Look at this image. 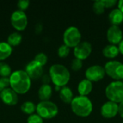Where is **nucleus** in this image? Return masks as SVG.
<instances>
[{"label":"nucleus","mask_w":123,"mask_h":123,"mask_svg":"<svg viewBox=\"0 0 123 123\" xmlns=\"http://www.w3.org/2000/svg\"><path fill=\"white\" fill-rule=\"evenodd\" d=\"M69 53H70V48H68L64 44L61 45L58 49V55L61 58H66L69 55Z\"/></svg>","instance_id":"25"},{"label":"nucleus","mask_w":123,"mask_h":123,"mask_svg":"<svg viewBox=\"0 0 123 123\" xmlns=\"http://www.w3.org/2000/svg\"></svg>","instance_id":"37"},{"label":"nucleus","mask_w":123,"mask_h":123,"mask_svg":"<svg viewBox=\"0 0 123 123\" xmlns=\"http://www.w3.org/2000/svg\"><path fill=\"white\" fill-rule=\"evenodd\" d=\"M29 5H30V1L28 0H20L17 2V7L19 8V10L22 12L27 9Z\"/></svg>","instance_id":"30"},{"label":"nucleus","mask_w":123,"mask_h":123,"mask_svg":"<svg viewBox=\"0 0 123 123\" xmlns=\"http://www.w3.org/2000/svg\"><path fill=\"white\" fill-rule=\"evenodd\" d=\"M20 109L22 110V112H23L25 114L27 115H32L34 114L35 111H36V106L35 105V104L32 102H24L21 107Z\"/></svg>","instance_id":"22"},{"label":"nucleus","mask_w":123,"mask_h":123,"mask_svg":"<svg viewBox=\"0 0 123 123\" xmlns=\"http://www.w3.org/2000/svg\"><path fill=\"white\" fill-rule=\"evenodd\" d=\"M12 74V68L9 65L4 62H0V76L9 78Z\"/></svg>","instance_id":"23"},{"label":"nucleus","mask_w":123,"mask_h":123,"mask_svg":"<svg viewBox=\"0 0 123 123\" xmlns=\"http://www.w3.org/2000/svg\"><path fill=\"white\" fill-rule=\"evenodd\" d=\"M0 99L7 105L13 106L18 102L17 94L11 88H7L0 92Z\"/></svg>","instance_id":"14"},{"label":"nucleus","mask_w":123,"mask_h":123,"mask_svg":"<svg viewBox=\"0 0 123 123\" xmlns=\"http://www.w3.org/2000/svg\"><path fill=\"white\" fill-rule=\"evenodd\" d=\"M49 76L56 86L63 87L67 85L71 79L68 69L61 64H54L50 67Z\"/></svg>","instance_id":"3"},{"label":"nucleus","mask_w":123,"mask_h":123,"mask_svg":"<svg viewBox=\"0 0 123 123\" xmlns=\"http://www.w3.org/2000/svg\"><path fill=\"white\" fill-rule=\"evenodd\" d=\"M102 1L106 9L114 7L115 5L117 4V2H118L117 0H102Z\"/></svg>","instance_id":"31"},{"label":"nucleus","mask_w":123,"mask_h":123,"mask_svg":"<svg viewBox=\"0 0 123 123\" xmlns=\"http://www.w3.org/2000/svg\"><path fill=\"white\" fill-rule=\"evenodd\" d=\"M10 86V82H9V78L6 77H1L0 78V92H1L3 90L9 88Z\"/></svg>","instance_id":"29"},{"label":"nucleus","mask_w":123,"mask_h":123,"mask_svg":"<svg viewBox=\"0 0 123 123\" xmlns=\"http://www.w3.org/2000/svg\"><path fill=\"white\" fill-rule=\"evenodd\" d=\"M11 89L17 94L27 93L31 86V79L27 73L22 70L15 71L9 76Z\"/></svg>","instance_id":"1"},{"label":"nucleus","mask_w":123,"mask_h":123,"mask_svg":"<svg viewBox=\"0 0 123 123\" xmlns=\"http://www.w3.org/2000/svg\"><path fill=\"white\" fill-rule=\"evenodd\" d=\"M108 19L112 25L119 26L123 22V13L118 9H113L108 15Z\"/></svg>","instance_id":"16"},{"label":"nucleus","mask_w":123,"mask_h":123,"mask_svg":"<svg viewBox=\"0 0 123 123\" xmlns=\"http://www.w3.org/2000/svg\"><path fill=\"white\" fill-rule=\"evenodd\" d=\"M118 114L122 118H123V102L118 104Z\"/></svg>","instance_id":"34"},{"label":"nucleus","mask_w":123,"mask_h":123,"mask_svg":"<svg viewBox=\"0 0 123 123\" xmlns=\"http://www.w3.org/2000/svg\"><path fill=\"white\" fill-rule=\"evenodd\" d=\"M72 112L81 117H89L93 111V104L88 97L77 96L71 102Z\"/></svg>","instance_id":"2"},{"label":"nucleus","mask_w":123,"mask_h":123,"mask_svg":"<svg viewBox=\"0 0 123 123\" xmlns=\"http://www.w3.org/2000/svg\"><path fill=\"white\" fill-rule=\"evenodd\" d=\"M64 45L68 48H75L81 42V34L78 27L75 26L68 27L63 33Z\"/></svg>","instance_id":"7"},{"label":"nucleus","mask_w":123,"mask_h":123,"mask_svg":"<svg viewBox=\"0 0 123 123\" xmlns=\"http://www.w3.org/2000/svg\"><path fill=\"white\" fill-rule=\"evenodd\" d=\"M107 39L110 44L118 45L123 40V32L120 27L111 25L107 31Z\"/></svg>","instance_id":"11"},{"label":"nucleus","mask_w":123,"mask_h":123,"mask_svg":"<svg viewBox=\"0 0 123 123\" xmlns=\"http://www.w3.org/2000/svg\"><path fill=\"white\" fill-rule=\"evenodd\" d=\"M12 53V48L6 42H0V61L9 58Z\"/></svg>","instance_id":"20"},{"label":"nucleus","mask_w":123,"mask_h":123,"mask_svg":"<svg viewBox=\"0 0 123 123\" xmlns=\"http://www.w3.org/2000/svg\"><path fill=\"white\" fill-rule=\"evenodd\" d=\"M105 74L115 81L123 80V63L120 61L111 60L104 66Z\"/></svg>","instance_id":"6"},{"label":"nucleus","mask_w":123,"mask_h":123,"mask_svg":"<svg viewBox=\"0 0 123 123\" xmlns=\"http://www.w3.org/2000/svg\"><path fill=\"white\" fill-rule=\"evenodd\" d=\"M22 40V36L20 33L15 32L11 33L7 38V43L11 46H17L19 45Z\"/></svg>","instance_id":"21"},{"label":"nucleus","mask_w":123,"mask_h":123,"mask_svg":"<svg viewBox=\"0 0 123 123\" xmlns=\"http://www.w3.org/2000/svg\"><path fill=\"white\" fill-rule=\"evenodd\" d=\"M105 95L108 101L119 104L123 102V81H114L105 89Z\"/></svg>","instance_id":"4"},{"label":"nucleus","mask_w":123,"mask_h":123,"mask_svg":"<svg viewBox=\"0 0 123 123\" xmlns=\"http://www.w3.org/2000/svg\"><path fill=\"white\" fill-rule=\"evenodd\" d=\"M36 112L43 119H52L58 115V107L50 101H44L37 105Z\"/></svg>","instance_id":"5"},{"label":"nucleus","mask_w":123,"mask_h":123,"mask_svg":"<svg viewBox=\"0 0 123 123\" xmlns=\"http://www.w3.org/2000/svg\"><path fill=\"white\" fill-rule=\"evenodd\" d=\"M83 67V61H81L78 58L73 59L71 62V69L74 71H78L81 69Z\"/></svg>","instance_id":"27"},{"label":"nucleus","mask_w":123,"mask_h":123,"mask_svg":"<svg viewBox=\"0 0 123 123\" xmlns=\"http://www.w3.org/2000/svg\"><path fill=\"white\" fill-rule=\"evenodd\" d=\"M50 77L49 75L48 74H45L42 76V82L43 84H49V83L50 82Z\"/></svg>","instance_id":"32"},{"label":"nucleus","mask_w":123,"mask_h":123,"mask_svg":"<svg viewBox=\"0 0 123 123\" xmlns=\"http://www.w3.org/2000/svg\"><path fill=\"white\" fill-rule=\"evenodd\" d=\"M100 112L102 116L106 119L114 118L118 114V104L111 101H107L102 105Z\"/></svg>","instance_id":"13"},{"label":"nucleus","mask_w":123,"mask_h":123,"mask_svg":"<svg viewBox=\"0 0 123 123\" xmlns=\"http://www.w3.org/2000/svg\"><path fill=\"white\" fill-rule=\"evenodd\" d=\"M102 54L105 58L112 60V59L115 58L116 57H117L118 55L120 54L118 46L112 45V44H109L103 48Z\"/></svg>","instance_id":"17"},{"label":"nucleus","mask_w":123,"mask_h":123,"mask_svg":"<svg viewBox=\"0 0 123 123\" xmlns=\"http://www.w3.org/2000/svg\"><path fill=\"white\" fill-rule=\"evenodd\" d=\"M11 24L17 30H24L27 25V17L26 14L19 9L14 11L11 15Z\"/></svg>","instance_id":"9"},{"label":"nucleus","mask_w":123,"mask_h":123,"mask_svg":"<svg viewBox=\"0 0 123 123\" xmlns=\"http://www.w3.org/2000/svg\"><path fill=\"white\" fill-rule=\"evenodd\" d=\"M93 11L97 14H102L105 12L106 8L105 6V4L102 1V0H97L94 1L93 6H92Z\"/></svg>","instance_id":"24"},{"label":"nucleus","mask_w":123,"mask_h":123,"mask_svg":"<svg viewBox=\"0 0 123 123\" xmlns=\"http://www.w3.org/2000/svg\"><path fill=\"white\" fill-rule=\"evenodd\" d=\"M61 99L66 104H71L74 99V94L72 90L68 86H63L59 92Z\"/></svg>","instance_id":"19"},{"label":"nucleus","mask_w":123,"mask_h":123,"mask_svg":"<svg viewBox=\"0 0 123 123\" xmlns=\"http://www.w3.org/2000/svg\"><path fill=\"white\" fill-rule=\"evenodd\" d=\"M106 76L105 68L99 65H93L87 68L85 71L86 79L91 82H98Z\"/></svg>","instance_id":"8"},{"label":"nucleus","mask_w":123,"mask_h":123,"mask_svg":"<svg viewBox=\"0 0 123 123\" xmlns=\"http://www.w3.org/2000/svg\"></svg>","instance_id":"38"},{"label":"nucleus","mask_w":123,"mask_h":123,"mask_svg":"<svg viewBox=\"0 0 123 123\" xmlns=\"http://www.w3.org/2000/svg\"><path fill=\"white\" fill-rule=\"evenodd\" d=\"M93 89V83L86 79L81 80L78 84V92L79 96L87 97Z\"/></svg>","instance_id":"15"},{"label":"nucleus","mask_w":123,"mask_h":123,"mask_svg":"<svg viewBox=\"0 0 123 123\" xmlns=\"http://www.w3.org/2000/svg\"><path fill=\"white\" fill-rule=\"evenodd\" d=\"M34 61H35L36 62H37L42 66H44L47 63V62H48V57H47V55L45 53H37L35 55Z\"/></svg>","instance_id":"26"},{"label":"nucleus","mask_w":123,"mask_h":123,"mask_svg":"<svg viewBox=\"0 0 123 123\" xmlns=\"http://www.w3.org/2000/svg\"><path fill=\"white\" fill-rule=\"evenodd\" d=\"M117 46H118V48H119L120 53H121L123 55V40L120 42V43Z\"/></svg>","instance_id":"36"},{"label":"nucleus","mask_w":123,"mask_h":123,"mask_svg":"<svg viewBox=\"0 0 123 123\" xmlns=\"http://www.w3.org/2000/svg\"><path fill=\"white\" fill-rule=\"evenodd\" d=\"M43 30V25L41 23H38L35 25V32L36 34H40Z\"/></svg>","instance_id":"33"},{"label":"nucleus","mask_w":123,"mask_h":123,"mask_svg":"<svg viewBox=\"0 0 123 123\" xmlns=\"http://www.w3.org/2000/svg\"><path fill=\"white\" fill-rule=\"evenodd\" d=\"M92 52V44L88 41H81L74 48V55L76 58L81 61L88 58Z\"/></svg>","instance_id":"10"},{"label":"nucleus","mask_w":123,"mask_h":123,"mask_svg":"<svg viewBox=\"0 0 123 123\" xmlns=\"http://www.w3.org/2000/svg\"><path fill=\"white\" fill-rule=\"evenodd\" d=\"M117 8L123 13V0H120L117 2Z\"/></svg>","instance_id":"35"},{"label":"nucleus","mask_w":123,"mask_h":123,"mask_svg":"<svg viewBox=\"0 0 123 123\" xmlns=\"http://www.w3.org/2000/svg\"><path fill=\"white\" fill-rule=\"evenodd\" d=\"M25 71L29 76L30 79L37 80L43 76V66L33 60L27 64Z\"/></svg>","instance_id":"12"},{"label":"nucleus","mask_w":123,"mask_h":123,"mask_svg":"<svg viewBox=\"0 0 123 123\" xmlns=\"http://www.w3.org/2000/svg\"><path fill=\"white\" fill-rule=\"evenodd\" d=\"M27 123H43V119L37 114L30 115L27 120Z\"/></svg>","instance_id":"28"},{"label":"nucleus","mask_w":123,"mask_h":123,"mask_svg":"<svg viewBox=\"0 0 123 123\" xmlns=\"http://www.w3.org/2000/svg\"><path fill=\"white\" fill-rule=\"evenodd\" d=\"M52 87L49 84H43L38 90V97L41 102L49 101L52 96Z\"/></svg>","instance_id":"18"}]
</instances>
